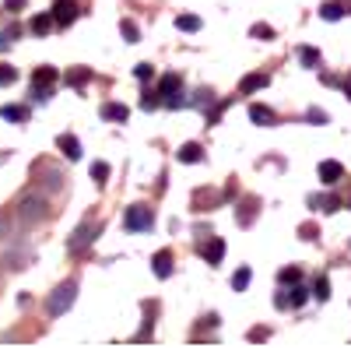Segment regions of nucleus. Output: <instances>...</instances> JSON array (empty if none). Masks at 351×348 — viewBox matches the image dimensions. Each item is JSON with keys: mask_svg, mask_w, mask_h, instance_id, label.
Listing matches in <instances>:
<instances>
[{"mask_svg": "<svg viewBox=\"0 0 351 348\" xmlns=\"http://www.w3.org/2000/svg\"><path fill=\"white\" fill-rule=\"evenodd\" d=\"M46 215H49V200H46V194H39V190L21 194V200H18V222L36 225V222H43Z\"/></svg>", "mask_w": 351, "mask_h": 348, "instance_id": "obj_1", "label": "nucleus"}, {"mask_svg": "<svg viewBox=\"0 0 351 348\" xmlns=\"http://www.w3.org/2000/svg\"><path fill=\"white\" fill-rule=\"evenodd\" d=\"M74 299H77V281L56 285L53 292H49V299H46V313H49V316H64V313L74 306Z\"/></svg>", "mask_w": 351, "mask_h": 348, "instance_id": "obj_2", "label": "nucleus"}, {"mask_svg": "<svg viewBox=\"0 0 351 348\" xmlns=\"http://www.w3.org/2000/svg\"><path fill=\"white\" fill-rule=\"evenodd\" d=\"M99 232H102V225L95 222V218H84L77 229H74V236H71V253H81V250H88V246H92L95 243V236H99Z\"/></svg>", "mask_w": 351, "mask_h": 348, "instance_id": "obj_3", "label": "nucleus"}, {"mask_svg": "<svg viewBox=\"0 0 351 348\" xmlns=\"http://www.w3.org/2000/svg\"><path fill=\"white\" fill-rule=\"evenodd\" d=\"M158 95L165 106H183V78L180 74H162L158 78Z\"/></svg>", "mask_w": 351, "mask_h": 348, "instance_id": "obj_4", "label": "nucleus"}, {"mask_svg": "<svg viewBox=\"0 0 351 348\" xmlns=\"http://www.w3.org/2000/svg\"><path fill=\"white\" fill-rule=\"evenodd\" d=\"M123 225H127L130 232H148V229L155 225V211H152L148 205H134V208H127Z\"/></svg>", "mask_w": 351, "mask_h": 348, "instance_id": "obj_5", "label": "nucleus"}, {"mask_svg": "<svg viewBox=\"0 0 351 348\" xmlns=\"http://www.w3.org/2000/svg\"><path fill=\"white\" fill-rule=\"evenodd\" d=\"M197 253L208 260V264H221V257H225V243L218 240V236H211V240H200L197 243Z\"/></svg>", "mask_w": 351, "mask_h": 348, "instance_id": "obj_6", "label": "nucleus"}, {"mask_svg": "<svg viewBox=\"0 0 351 348\" xmlns=\"http://www.w3.org/2000/svg\"><path fill=\"white\" fill-rule=\"evenodd\" d=\"M306 299H309V292L302 288V281H295V285L288 288V292H278L274 303H278L281 310H288V306H306Z\"/></svg>", "mask_w": 351, "mask_h": 348, "instance_id": "obj_7", "label": "nucleus"}, {"mask_svg": "<svg viewBox=\"0 0 351 348\" xmlns=\"http://www.w3.org/2000/svg\"><path fill=\"white\" fill-rule=\"evenodd\" d=\"M341 176H344V165H341L337 159H327V162H319V180H324L327 187L341 183Z\"/></svg>", "mask_w": 351, "mask_h": 348, "instance_id": "obj_8", "label": "nucleus"}, {"mask_svg": "<svg viewBox=\"0 0 351 348\" xmlns=\"http://www.w3.org/2000/svg\"><path fill=\"white\" fill-rule=\"evenodd\" d=\"M348 11H351V0H327V4L319 8V18H324V21H337Z\"/></svg>", "mask_w": 351, "mask_h": 348, "instance_id": "obj_9", "label": "nucleus"}, {"mask_svg": "<svg viewBox=\"0 0 351 348\" xmlns=\"http://www.w3.org/2000/svg\"><path fill=\"white\" fill-rule=\"evenodd\" d=\"M221 200V194H215L211 187H204L193 194V211H215V205Z\"/></svg>", "mask_w": 351, "mask_h": 348, "instance_id": "obj_10", "label": "nucleus"}, {"mask_svg": "<svg viewBox=\"0 0 351 348\" xmlns=\"http://www.w3.org/2000/svg\"><path fill=\"white\" fill-rule=\"evenodd\" d=\"M74 18H77V4H74V0H60V4L53 8V21L60 25V28H64V25H71Z\"/></svg>", "mask_w": 351, "mask_h": 348, "instance_id": "obj_11", "label": "nucleus"}, {"mask_svg": "<svg viewBox=\"0 0 351 348\" xmlns=\"http://www.w3.org/2000/svg\"><path fill=\"white\" fill-rule=\"evenodd\" d=\"M56 148H60L71 162H77V159H81V141H77L74 134H60V137H56Z\"/></svg>", "mask_w": 351, "mask_h": 348, "instance_id": "obj_12", "label": "nucleus"}, {"mask_svg": "<svg viewBox=\"0 0 351 348\" xmlns=\"http://www.w3.org/2000/svg\"><path fill=\"white\" fill-rule=\"evenodd\" d=\"M250 120L260 124V127H271V124H274V109L263 106V102H253V106H250Z\"/></svg>", "mask_w": 351, "mask_h": 348, "instance_id": "obj_13", "label": "nucleus"}, {"mask_svg": "<svg viewBox=\"0 0 351 348\" xmlns=\"http://www.w3.org/2000/svg\"><path fill=\"white\" fill-rule=\"evenodd\" d=\"M152 271H155L158 278H169V275H172V253H169V250H158V253H155Z\"/></svg>", "mask_w": 351, "mask_h": 348, "instance_id": "obj_14", "label": "nucleus"}, {"mask_svg": "<svg viewBox=\"0 0 351 348\" xmlns=\"http://www.w3.org/2000/svg\"><path fill=\"white\" fill-rule=\"evenodd\" d=\"M102 116H106V120H112V124H123L127 116H130V109L120 106V102H106V106H102Z\"/></svg>", "mask_w": 351, "mask_h": 348, "instance_id": "obj_15", "label": "nucleus"}, {"mask_svg": "<svg viewBox=\"0 0 351 348\" xmlns=\"http://www.w3.org/2000/svg\"><path fill=\"white\" fill-rule=\"evenodd\" d=\"M176 159H180L183 165H186V162H190V165H193V162H204V148H200V144H183V148L176 152Z\"/></svg>", "mask_w": 351, "mask_h": 348, "instance_id": "obj_16", "label": "nucleus"}, {"mask_svg": "<svg viewBox=\"0 0 351 348\" xmlns=\"http://www.w3.org/2000/svg\"><path fill=\"white\" fill-rule=\"evenodd\" d=\"M53 81H56V67H39L32 74V89H49Z\"/></svg>", "mask_w": 351, "mask_h": 348, "instance_id": "obj_17", "label": "nucleus"}, {"mask_svg": "<svg viewBox=\"0 0 351 348\" xmlns=\"http://www.w3.org/2000/svg\"><path fill=\"white\" fill-rule=\"evenodd\" d=\"M0 116L11 120V124H25L28 120V109L25 106H0Z\"/></svg>", "mask_w": 351, "mask_h": 348, "instance_id": "obj_18", "label": "nucleus"}, {"mask_svg": "<svg viewBox=\"0 0 351 348\" xmlns=\"http://www.w3.org/2000/svg\"><path fill=\"white\" fill-rule=\"evenodd\" d=\"M260 89H267V74H250V78H243V95L260 92Z\"/></svg>", "mask_w": 351, "mask_h": 348, "instance_id": "obj_19", "label": "nucleus"}, {"mask_svg": "<svg viewBox=\"0 0 351 348\" xmlns=\"http://www.w3.org/2000/svg\"><path fill=\"white\" fill-rule=\"evenodd\" d=\"M278 281H281V285H295V281H302V268H299V264L281 268V271H278Z\"/></svg>", "mask_w": 351, "mask_h": 348, "instance_id": "obj_20", "label": "nucleus"}, {"mask_svg": "<svg viewBox=\"0 0 351 348\" xmlns=\"http://www.w3.org/2000/svg\"><path fill=\"white\" fill-rule=\"evenodd\" d=\"M309 205H313V208H319V211H327V215H330V211H337V208H341V200L327 194V197H309Z\"/></svg>", "mask_w": 351, "mask_h": 348, "instance_id": "obj_21", "label": "nucleus"}, {"mask_svg": "<svg viewBox=\"0 0 351 348\" xmlns=\"http://www.w3.org/2000/svg\"><path fill=\"white\" fill-rule=\"evenodd\" d=\"M53 25H56L53 14H36V18H32V32H36V36H49Z\"/></svg>", "mask_w": 351, "mask_h": 348, "instance_id": "obj_22", "label": "nucleus"}, {"mask_svg": "<svg viewBox=\"0 0 351 348\" xmlns=\"http://www.w3.org/2000/svg\"><path fill=\"white\" fill-rule=\"evenodd\" d=\"M236 218H239V225H253V218H256V200H246V205H239Z\"/></svg>", "mask_w": 351, "mask_h": 348, "instance_id": "obj_23", "label": "nucleus"}, {"mask_svg": "<svg viewBox=\"0 0 351 348\" xmlns=\"http://www.w3.org/2000/svg\"><path fill=\"white\" fill-rule=\"evenodd\" d=\"M250 281H253V271H250V268H239L236 275H232V288H236V292L250 288Z\"/></svg>", "mask_w": 351, "mask_h": 348, "instance_id": "obj_24", "label": "nucleus"}, {"mask_svg": "<svg viewBox=\"0 0 351 348\" xmlns=\"http://www.w3.org/2000/svg\"><path fill=\"white\" fill-rule=\"evenodd\" d=\"M176 28H180V32H197L200 18L197 14H180V18H176Z\"/></svg>", "mask_w": 351, "mask_h": 348, "instance_id": "obj_25", "label": "nucleus"}, {"mask_svg": "<svg viewBox=\"0 0 351 348\" xmlns=\"http://www.w3.org/2000/svg\"><path fill=\"white\" fill-rule=\"evenodd\" d=\"M120 32H123V39H127V43H137V39H141V28H137L130 18H123V21H120Z\"/></svg>", "mask_w": 351, "mask_h": 348, "instance_id": "obj_26", "label": "nucleus"}, {"mask_svg": "<svg viewBox=\"0 0 351 348\" xmlns=\"http://www.w3.org/2000/svg\"><path fill=\"white\" fill-rule=\"evenodd\" d=\"M299 60H302L306 67H316V64H319V49H313V46H299Z\"/></svg>", "mask_w": 351, "mask_h": 348, "instance_id": "obj_27", "label": "nucleus"}, {"mask_svg": "<svg viewBox=\"0 0 351 348\" xmlns=\"http://www.w3.org/2000/svg\"><path fill=\"white\" fill-rule=\"evenodd\" d=\"M250 36H253V39H274V28L263 25V21H256V25L250 28Z\"/></svg>", "mask_w": 351, "mask_h": 348, "instance_id": "obj_28", "label": "nucleus"}, {"mask_svg": "<svg viewBox=\"0 0 351 348\" xmlns=\"http://www.w3.org/2000/svg\"><path fill=\"white\" fill-rule=\"evenodd\" d=\"M313 296H316V299H330V281H327V278H316Z\"/></svg>", "mask_w": 351, "mask_h": 348, "instance_id": "obj_29", "label": "nucleus"}, {"mask_svg": "<svg viewBox=\"0 0 351 348\" xmlns=\"http://www.w3.org/2000/svg\"><path fill=\"white\" fill-rule=\"evenodd\" d=\"M92 180H95V183H106V180H109V165H106V162H95V165H92Z\"/></svg>", "mask_w": 351, "mask_h": 348, "instance_id": "obj_30", "label": "nucleus"}, {"mask_svg": "<svg viewBox=\"0 0 351 348\" xmlns=\"http://www.w3.org/2000/svg\"><path fill=\"white\" fill-rule=\"evenodd\" d=\"M88 78H92V71H84V67H77V71H71V74H67V84H84Z\"/></svg>", "mask_w": 351, "mask_h": 348, "instance_id": "obj_31", "label": "nucleus"}, {"mask_svg": "<svg viewBox=\"0 0 351 348\" xmlns=\"http://www.w3.org/2000/svg\"><path fill=\"white\" fill-rule=\"evenodd\" d=\"M306 120H309V124H327L330 116H327L324 109H309V113H306Z\"/></svg>", "mask_w": 351, "mask_h": 348, "instance_id": "obj_32", "label": "nucleus"}, {"mask_svg": "<svg viewBox=\"0 0 351 348\" xmlns=\"http://www.w3.org/2000/svg\"><path fill=\"white\" fill-rule=\"evenodd\" d=\"M299 236H302V240H316V236H319V229H316L313 222H306V225H299Z\"/></svg>", "mask_w": 351, "mask_h": 348, "instance_id": "obj_33", "label": "nucleus"}, {"mask_svg": "<svg viewBox=\"0 0 351 348\" xmlns=\"http://www.w3.org/2000/svg\"><path fill=\"white\" fill-rule=\"evenodd\" d=\"M158 102H162V95H158V92H144V99H141V106H144V109H155Z\"/></svg>", "mask_w": 351, "mask_h": 348, "instance_id": "obj_34", "label": "nucleus"}, {"mask_svg": "<svg viewBox=\"0 0 351 348\" xmlns=\"http://www.w3.org/2000/svg\"><path fill=\"white\" fill-rule=\"evenodd\" d=\"M18 81V71L14 67H0V84H14Z\"/></svg>", "mask_w": 351, "mask_h": 348, "instance_id": "obj_35", "label": "nucleus"}, {"mask_svg": "<svg viewBox=\"0 0 351 348\" xmlns=\"http://www.w3.org/2000/svg\"><path fill=\"white\" fill-rule=\"evenodd\" d=\"M25 4H28V0H4V11L8 14H18V11H25Z\"/></svg>", "mask_w": 351, "mask_h": 348, "instance_id": "obj_36", "label": "nucleus"}, {"mask_svg": "<svg viewBox=\"0 0 351 348\" xmlns=\"http://www.w3.org/2000/svg\"><path fill=\"white\" fill-rule=\"evenodd\" d=\"M11 232V218H8V211H0V240H4Z\"/></svg>", "mask_w": 351, "mask_h": 348, "instance_id": "obj_37", "label": "nucleus"}, {"mask_svg": "<svg viewBox=\"0 0 351 348\" xmlns=\"http://www.w3.org/2000/svg\"><path fill=\"white\" fill-rule=\"evenodd\" d=\"M152 74H155V71H152V64H137V78H141V81H148Z\"/></svg>", "mask_w": 351, "mask_h": 348, "instance_id": "obj_38", "label": "nucleus"}, {"mask_svg": "<svg viewBox=\"0 0 351 348\" xmlns=\"http://www.w3.org/2000/svg\"><path fill=\"white\" fill-rule=\"evenodd\" d=\"M344 95H348V99H351V78H348V81H344Z\"/></svg>", "mask_w": 351, "mask_h": 348, "instance_id": "obj_39", "label": "nucleus"}]
</instances>
